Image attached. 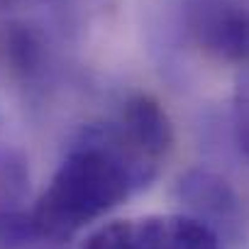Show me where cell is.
<instances>
[{"instance_id": "8992f818", "label": "cell", "mask_w": 249, "mask_h": 249, "mask_svg": "<svg viewBox=\"0 0 249 249\" xmlns=\"http://www.w3.org/2000/svg\"><path fill=\"white\" fill-rule=\"evenodd\" d=\"M81 249H135V225L130 220H110L95 227Z\"/></svg>"}, {"instance_id": "7a4b0ae2", "label": "cell", "mask_w": 249, "mask_h": 249, "mask_svg": "<svg viewBox=\"0 0 249 249\" xmlns=\"http://www.w3.org/2000/svg\"><path fill=\"white\" fill-rule=\"evenodd\" d=\"M178 13L186 37L205 56L249 66V0H181Z\"/></svg>"}, {"instance_id": "3957f363", "label": "cell", "mask_w": 249, "mask_h": 249, "mask_svg": "<svg viewBox=\"0 0 249 249\" xmlns=\"http://www.w3.org/2000/svg\"><path fill=\"white\" fill-rule=\"evenodd\" d=\"M32 174L20 149H0V249H27L37 244L32 222Z\"/></svg>"}, {"instance_id": "5b68a950", "label": "cell", "mask_w": 249, "mask_h": 249, "mask_svg": "<svg viewBox=\"0 0 249 249\" xmlns=\"http://www.w3.org/2000/svg\"><path fill=\"white\" fill-rule=\"evenodd\" d=\"M132 225L135 249H222V237L186 213L132 217Z\"/></svg>"}, {"instance_id": "52a82bcc", "label": "cell", "mask_w": 249, "mask_h": 249, "mask_svg": "<svg viewBox=\"0 0 249 249\" xmlns=\"http://www.w3.org/2000/svg\"><path fill=\"white\" fill-rule=\"evenodd\" d=\"M232 122H234V137L237 144L249 161V66L239 76L234 86V98H232Z\"/></svg>"}, {"instance_id": "ba28073f", "label": "cell", "mask_w": 249, "mask_h": 249, "mask_svg": "<svg viewBox=\"0 0 249 249\" xmlns=\"http://www.w3.org/2000/svg\"><path fill=\"white\" fill-rule=\"evenodd\" d=\"M22 3H35V0H0V8H15Z\"/></svg>"}, {"instance_id": "277c9868", "label": "cell", "mask_w": 249, "mask_h": 249, "mask_svg": "<svg viewBox=\"0 0 249 249\" xmlns=\"http://www.w3.org/2000/svg\"><path fill=\"white\" fill-rule=\"evenodd\" d=\"M176 198L186 215L200 220L220 237H237L242 230V200L234 188L217 174L193 169L176 183Z\"/></svg>"}, {"instance_id": "6da1fadb", "label": "cell", "mask_w": 249, "mask_h": 249, "mask_svg": "<svg viewBox=\"0 0 249 249\" xmlns=\"http://www.w3.org/2000/svg\"><path fill=\"white\" fill-rule=\"evenodd\" d=\"M157 174L159 166H152L115 117L86 124L32 203L37 244L69 242L83 227L144 191Z\"/></svg>"}]
</instances>
